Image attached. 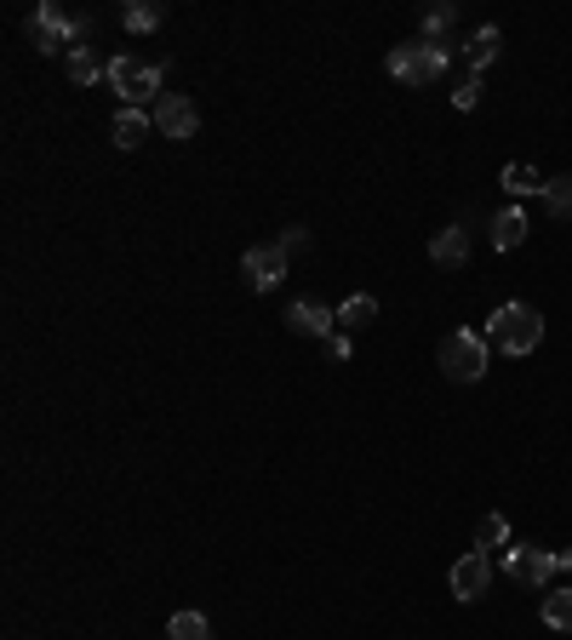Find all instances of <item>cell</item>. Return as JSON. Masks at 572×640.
Masks as SVG:
<instances>
[{"label": "cell", "mask_w": 572, "mask_h": 640, "mask_svg": "<svg viewBox=\"0 0 572 640\" xmlns=\"http://www.w3.org/2000/svg\"><path fill=\"white\" fill-rule=\"evenodd\" d=\"M481 338L498 355H532L544 344V315H538L532 303H503V309H492V321L481 326Z\"/></svg>", "instance_id": "cell-1"}, {"label": "cell", "mask_w": 572, "mask_h": 640, "mask_svg": "<svg viewBox=\"0 0 572 640\" xmlns=\"http://www.w3.org/2000/svg\"><path fill=\"white\" fill-rule=\"evenodd\" d=\"M447 46L441 41H401V46H389V57H384V70L401 81V86H429V81H441L447 75Z\"/></svg>", "instance_id": "cell-2"}, {"label": "cell", "mask_w": 572, "mask_h": 640, "mask_svg": "<svg viewBox=\"0 0 572 640\" xmlns=\"http://www.w3.org/2000/svg\"><path fill=\"white\" fill-rule=\"evenodd\" d=\"M104 81L121 92V109H144V104H160V81H166V70L160 63H138V57H110V70H104Z\"/></svg>", "instance_id": "cell-3"}, {"label": "cell", "mask_w": 572, "mask_h": 640, "mask_svg": "<svg viewBox=\"0 0 572 640\" xmlns=\"http://www.w3.org/2000/svg\"><path fill=\"white\" fill-rule=\"evenodd\" d=\"M487 366H492V355H487V338L481 332H447V344H441V373L453 378V384H481L487 378Z\"/></svg>", "instance_id": "cell-4"}, {"label": "cell", "mask_w": 572, "mask_h": 640, "mask_svg": "<svg viewBox=\"0 0 572 640\" xmlns=\"http://www.w3.org/2000/svg\"><path fill=\"white\" fill-rule=\"evenodd\" d=\"M29 41H35V52H75L81 46V18H70L58 0H41V7L29 12Z\"/></svg>", "instance_id": "cell-5"}, {"label": "cell", "mask_w": 572, "mask_h": 640, "mask_svg": "<svg viewBox=\"0 0 572 640\" xmlns=\"http://www.w3.org/2000/svg\"><path fill=\"white\" fill-rule=\"evenodd\" d=\"M555 571H566L561 566V555H550V549H538V544H510V555H503V578L510 584H521V589H544Z\"/></svg>", "instance_id": "cell-6"}, {"label": "cell", "mask_w": 572, "mask_h": 640, "mask_svg": "<svg viewBox=\"0 0 572 640\" xmlns=\"http://www.w3.org/2000/svg\"><path fill=\"white\" fill-rule=\"evenodd\" d=\"M287 246L281 241H269V246H247V258H241V275H247V286L252 292H275L281 281H287Z\"/></svg>", "instance_id": "cell-7"}, {"label": "cell", "mask_w": 572, "mask_h": 640, "mask_svg": "<svg viewBox=\"0 0 572 640\" xmlns=\"http://www.w3.org/2000/svg\"><path fill=\"white\" fill-rule=\"evenodd\" d=\"M447 584H453V600H481L487 589H492V555H481V549H469V555H458L453 560V571H447Z\"/></svg>", "instance_id": "cell-8"}, {"label": "cell", "mask_w": 572, "mask_h": 640, "mask_svg": "<svg viewBox=\"0 0 572 640\" xmlns=\"http://www.w3.org/2000/svg\"><path fill=\"white\" fill-rule=\"evenodd\" d=\"M149 115H155V132H166L173 144H184V138H195V132H200V109L189 104L184 92H166Z\"/></svg>", "instance_id": "cell-9"}, {"label": "cell", "mask_w": 572, "mask_h": 640, "mask_svg": "<svg viewBox=\"0 0 572 640\" xmlns=\"http://www.w3.org/2000/svg\"><path fill=\"white\" fill-rule=\"evenodd\" d=\"M287 326L298 332V338H332V326H339V309H326V303H292L287 309Z\"/></svg>", "instance_id": "cell-10"}, {"label": "cell", "mask_w": 572, "mask_h": 640, "mask_svg": "<svg viewBox=\"0 0 572 640\" xmlns=\"http://www.w3.org/2000/svg\"><path fill=\"white\" fill-rule=\"evenodd\" d=\"M429 258L441 263V269H464V263H469V229H464V223H447V229L429 241Z\"/></svg>", "instance_id": "cell-11"}, {"label": "cell", "mask_w": 572, "mask_h": 640, "mask_svg": "<svg viewBox=\"0 0 572 640\" xmlns=\"http://www.w3.org/2000/svg\"><path fill=\"white\" fill-rule=\"evenodd\" d=\"M521 241H527V212L521 207H503L492 218V252H516Z\"/></svg>", "instance_id": "cell-12"}, {"label": "cell", "mask_w": 572, "mask_h": 640, "mask_svg": "<svg viewBox=\"0 0 572 640\" xmlns=\"http://www.w3.org/2000/svg\"><path fill=\"white\" fill-rule=\"evenodd\" d=\"M373 321H378V297L373 292H355V297L339 303V326L344 332H361V326H373Z\"/></svg>", "instance_id": "cell-13"}, {"label": "cell", "mask_w": 572, "mask_h": 640, "mask_svg": "<svg viewBox=\"0 0 572 640\" xmlns=\"http://www.w3.org/2000/svg\"><path fill=\"white\" fill-rule=\"evenodd\" d=\"M498 46H503V35H498V29L487 23V29H476V35H469V46H464V63H469V70H487V63L498 57Z\"/></svg>", "instance_id": "cell-14"}, {"label": "cell", "mask_w": 572, "mask_h": 640, "mask_svg": "<svg viewBox=\"0 0 572 640\" xmlns=\"http://www.w3.org/2000/svg\"><path fill=\"white\" fill-rule=\"evenodd\" d=\"M149 126H155V115H144V109H121V115H115V144H121V149H138V144L149 138Z\"/></svg>", "instance_id": "cell-15"}, {"label": "cell", "mask_w": 572, "mask_h": 640, "mask_svg": "<svg viewBox=\"0 0 572 640\" xmlns=\"http://www.w3.org/2000/svg\"><path fill=\"white\" fill-rule=\"evenodd\" d=\"M538 618H544V629H555V634H572V589H550Z\"/></svg>", "instance_id": "cell-16"}, {"label": "cell", "mask_w": 572, "mask_h": 640, "mask_svg": "<svg viewBox=\"0 0 572 640\" xmlns=\"http://www.w3.org/2000/svg\"><path fill=\"white\" fill-rule=\"evenodd\" d=\"M544 183L550 178H538V166H527V160L503 166V189H510V195H544Z\"/></svg>", "instance_id": "cell-17"}, {"label": "cell", "mask_w": 572, "mask_h": 640, "mask_svg": "<svg viewBox=\"0 0 572 640\" xmlns=\"http://www.w3.org/2000/svg\"><path fill=\"white\" fill-rule=\"evenodd\" d=\"M538 200H544V212H550V218L572 223V172H566V178H550Z\"/></svg>", "instance_id": "cell-18"}, {"label": "cell", "mask_w": 572, "mask_h": 640, "mask_svg": "<svg viewBox=\"0 0 572 640\" xmlns=\"http://www.w3.org/2000/svg\"><path fill=\"white\" fill-rule=\"evenodd\" d=\"M166 640H212L207 612H173V623H166Z\"/></svg>", "instance_id": "cell-19"}, {"label": "cell", "mask_w": 572, "mask_h": 640, "mask_svg": "<svg viewBox=\"0 0 572 640\" xmlns=\"http://www.w3.org/2000/svg\"><path fill=\"white\" fill-rule=\"evenodd\" d=\"M503 544H510V521H503V515H481V521H476V549L492 555V549H503Z\"/></svg>", "instance_id": "cell-20"}, {"label": "cell", "mask_w": 572, "mask_h": 640, "mask_svg": "<svg viewBox=\"0 0 572 640\" xmlns=\"http://www.w3.org/2000/svg\"><path fill=\"white\" fill-rule=\"evenodd\" d=\"M121 23L132 29V35H149V29L160 23V7H155V0H126V7H121Z\"/></svg>", "instance_id": "cell-21"}, {"label": "cell", "mask_w": 572, "mask_h": 640, "mask_svg": "<svg viewBox=\"0 0 572 640\" xmlns=\"http://www.w3.org/2000/svg\"><path fill=\"white\" fill-rule=\"evenodd\" d=\"M104 70H110V63H97L86 46H75V52H70V81H75V86H92V81H104Z\"/></svg>", "instance_id": "cell-22"}, {"label": "cell", "mask_w": 572, "mask_h": 640, "mask_svg": "<svg viewBox=\"0 0 572 640\" xmlns=\"http://www.w3.org/2000/svg\"><path fill=\"white\" fill-rule=\"evenodd\" d=\"M453 23H458V7H429L424 12V41H441Z\"/></svg>", "instance_id": "cell-23"}, {"label": "cell", "mask_w": 572, "mask_h": 640, "mask_svg": "<svg viewBox=\"0 0 572 640\" xmlns=\"http://www.w3.org/2000/svg\"><path fill=\"white\" fill-rule=\"evenodd\" d=\"M481 104V75H469V81H458V92H453V109H476Z\"/></svg>", "instance_id": "cell-24"}, {"label": "cell", "mask_w": 572, "mask_h": 640, "mask_svg": "<svg viewBox=\"0 0 572 640\" xmlns=\"http://www.w3.org/2000/svg\"><path fill=\"white\" fill-rule=\"evenodd\" d=\"M281 246H287V252H298V246H310V229H304V223H292V229L281 234Z\"/></svg>", "instance_id": "cell-25"}, {"label": "cell", "mask_w": 572, "mask_h": 640, "mask_svg": "<svg viewBox=\"0 0 572 640\" xmlns=\"http://www.w3.org/2000/svg\"><path fill=\"white\" fill-rule=\"evenodd\" d=\"M350 349H355V344L344 338V332H332V338H326V355H332V360H350Z\"/></svg>", "instance_id": "cell-26"}, {"label": "cell", "mask_w": 572, "mask_h": 640, "mask_svg": "<svg viewBox=\"0 0 572 640\" xmlns=\"http://www.w3.org/2000/svg\"><path fill=\"white\" fill-rule=\"evenodd\" d=\"M561 566H566V571H572V549H566V555H561Z\"/></svg>", "instance_id": "cell-27"}]
</instances>
